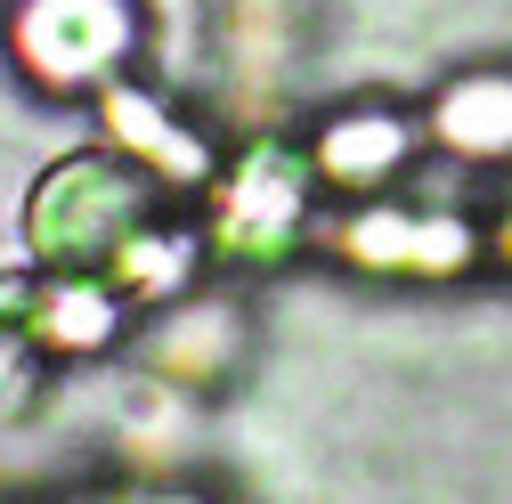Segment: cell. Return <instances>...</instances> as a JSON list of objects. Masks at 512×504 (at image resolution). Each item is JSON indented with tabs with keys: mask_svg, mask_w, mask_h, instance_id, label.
<instances>
[{
	"mask_svg": "<svg viewBox=\"0 0 512 504\" xmlns=\"http://www.w3.org/2000/svg\"><path fill=\"white\" fill-rule=\"evenodd\" d=\"M163 196L171 187L139 171L122 147H74L49 171H33L17 204V236L33 269H106L147 220H163Z\"/></svg>",
	"mask_w": 512,
	"mask_h": 504,
	"instance_id": "6da1fadb",
	"label": "cell"
},
{
	"mask_svg": "<svg viewBox=\"0 0 512 504\" xmlns=\"http://www.w3.org/2000/svg\"><path fill=\"white\" fill-rule=\"evenodd\" d=\"M212 212H204V244L212 261L228 269H277L285 252L301 244L309 228V204H317V163L301 139H252L212 187Z\"/></svg>",
	"mask_w": 512,
	"mask_h": 504,
	"instance_id": "7a4b0ae2",
	"label": "cell"
},
{
	"mask_svg": "<svg viewBox=\"0 0 512 504\" xmlns=\"http://www.w3.org/2000/svg\"><path fill=\"white\" fill-rule=\"evenodd\" d=\"M9 49L25 82L74 98L122 82L139 49V0H17L9 9Z\"/></svg>",
	"mask_w": 512,
	"mask_h": 504,
	"instance_id": "3957f363",
	"label": "cell"
},
{
	"mask_svg": "<svg viewBox=\"0 0 512 504\" xmlns=\"http://www.w3.org/2000/svg\"><path fill=\"white\" fill-rule=\"evenodd\" d=\"M334 252L350 269H374V277H464L480 252H488V228L447 212V204H399V196H366L342 228H334Z\"/></svg>",
	"mask_w": 512,
	"mask_h": 504,
	"instance_id": "277c9868",
	"label": "cell"
},
{
	"mask_svg": "<svg viewBox=\"0 0 512 504\" xmlns=\"http://www.w3.org/2000/svg\"><path fill=\"white\" fill-rule=\"evenodd\" d=\"M98 122H106V147H122L139 171H155L163 187H212L220 179V155H212V139L196 131V122H179L155 90H139V82H106L98 90Z\"/></svg>",
	"mask_w": 512,
	"mask_h": 504,
	"instance_id": "5b68a950",
	"label": "cell"
},
{
	"mask_svg": "<svg viewBox=\"0 0 512 504\" xmlns=\"http://www.w3.org/2000/svg\"><path fill=\"white\" fill-rule=\"evenodd\" d=\"M309 147V163H317V187H342V196H382L407 163H415V147H423V131L407 114H391V106H342V114H326L317 122V139H301Z\"/></svg>",
	"mask_w": 512,
	"mask_h": 504,
	"instance_id": "8992f818",
	"label": "cell"
},
{
	"mask_svg": "<svg viewBox=\"0 0 512 504\" xmlns=\"http://www.w3.org/2000/svg\"><path fill=\"white\" fill-rule=\"evenodd\" d=\"M236 350H244V326H236L228 301H171V309H155V326L139 334L147 374L171 383V391H220Z\"/></svg>",
	"mask_w": 512,
	"mask_h": 504,
	"instance_id": "52a82bcc",
	"label": "cell"
},
{
	"mask_svg": "<svg viewBox=\"0 0 512 504\" xmlns=\"http://www.w3.org/2000/svg\"><path fill=\"white\" fill-rule=\"evenodd\" d=\"M131 334V301L98 269H33V342L49 358H98Z\"/></svg>",
	"mask_w": 512,
	"mask_h": 504,
	"instance_id": "ba28073f",
	"label": "cell"
},
{
	"mask_svg": "<svg viewBox=\"0 0 512 504\" xmlns=\"http://www.w3.org/2000/svg\"><path fill=\"white\" fill-rule=\"evenodd\" d=\"M423 139L456 163H512V74L504 66H480V74H456L431 114H423Z\"/></svg>",
	"mask_w": 512,
	"mask_h": 504,
	"instance_id": "9c48e42d",
	"label": "cell"
},
{
	"mask_svg": "<svg viewBox=\"0 0 512 504\" xmlns=\"http://www.w3.org/2000/svg\"><path fill=\"white\" fill-rule=\"evenodd\" d=\"M212 261V244H204V228H187V220H147L131 244L114 252V261L98 269L131 309H171L187 285H196V269Z\"/></svg>",
	"mask_w": 512,
	"mask_h": 504,
	"instance_id": "30bf717a",
	"label": "cell"
},
{
	"mask_svg": "<svg viewBox=\"0 0 512 504\" xmlns=\"http://www.w3.org/2000/svg\"><path fill=\"white\" fill-rule=\"evenodd\" d=\"M49 383V350L33 342V269H0V423H25Z\"/></svg>",
	"mask_w": 512,
	"mask_h": 504,
	"instance_id": "8fae6325",
	"label": "cell"
},
{
	"mask_svg": "<svg viewBox=\"0 0 512 504\" xmlns=\"http://www.w3.org/2000/svg\"><path fill=\"white\" fill-rule=\"evenodd\" d=\"M488 252H496V261H504V269H512V204H504V212H496V228H488Z\"/></svg>",
	"mask_w": 512,
	"mask_h": 504,
	"instance_id": "7c38bea8",
	"label": "cell"
},
{
	"mask_svg": "<svg viewBox=\"0 0 512 504\" xmlns=\"http://www.w3.org/2000/svg\"><path fill=\"white\" fill-rule=\"evenodd\" d=\"M131 504H204V496H179V488H155V496H131Z\"/></svg>",
	"mask_w": 512,
	"mask_h": 504,
	"instance_id": "4fadbf2b",
	"label": "cell"
}]
</instances>
